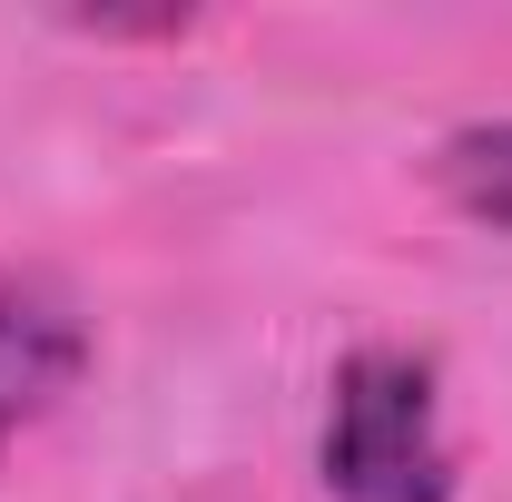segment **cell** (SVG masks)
I'll return each instance as SVG.
<instances>
[{
    "mask_svg": "<svg viewBox=\"0 0 512 502\" xmlns=\"http://www.w3.org/2000/svg\"><path fill=\"white\" fill-rule=\"evenodd\" d=\"M325 493L335 502H453L434 365L404 345H365L335 365L325 404Z\"/></svg>",
    "mask_w": 512,
    "mask_h": 502,
    "instance_id": "1",
    "label": "cell"
},
{
    "mask_svg": "<svg viewBox=\"0 0 512 502\" xmlns=\"http://www.w3.org/2000/svg\"><path fill=\"white\" fill-rule=\"evenodd\" d=\"M79 365H89V315H79V296H69L60 276H40V266L0 276V453H10L20 424H40L69 384H79Z\"/></svg>",
    "mask_w": 512,
    "mask_h": 502,
    "instance_id": "2",
    "label": "cell"
},
{
    "mask_svg": "<svg viewBox=\"0 0 512 502\" xmlns=\"http://www.w3.org/2000/svg\"><path fill=\"white\" fill-rule=\"evenodd\" d=\"M434 178H444V197L473 217V227L512 237V119H473V128H453L444 148H434Z\"/></svg>",
    "mask_w": 512,
    "mask_h": 502,
    "instance_id": "3",
    "label": "cell"
}]
</instances>
